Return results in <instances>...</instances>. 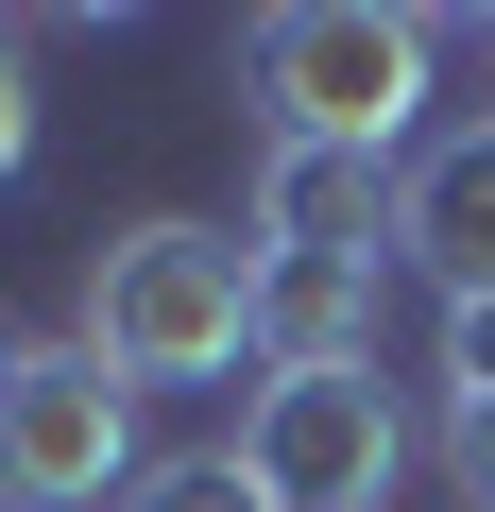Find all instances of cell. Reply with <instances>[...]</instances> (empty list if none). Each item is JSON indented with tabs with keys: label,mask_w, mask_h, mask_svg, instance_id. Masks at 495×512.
Wrapping results in <instances>:
<instances>
[{
	"label": "cell",
	"mask_w": 495,
	"mask_h": 512,
	"mask_svg": "<svg viewBox=\"0 0 495 512\" xmlns=\"http://www.w3.org/2000/svg\"><path fill=\"white\" fill-rule=\"evenodd\" d=\"M427 69H444V18H393V0H274V18H239L257 137H308V154H376V171H410Z\"/></svg>",
	"instance_id": "cell-1"
},
{
	"label": "cell",
	"mask_w": 495,
	"mask_h": 512,
	"mask_svg": "<svg viewBox=\"0 0 495 512\" xmlns=\"http://www.w3.org/2000/svg\"><path fill=\"white\" fill-rule=\"evenodd\" d=\"M69 342H86L120 393L239 376V359H257V239H222V222H120V239L86 256Z\"/></svg>",
	"instance_id": "cell-2"
},
{
	"label": "cell",
	"mask_w": 495,
	"mask_h": 512,
	"mask_svg": "<svg viewBox=\"0 0 495 512\" xmlns=\"http://www.w3.org/2000/svg\"><path fill=\"white\" fill-rule=\"evenodd\" d=\"M393 461H410V427H393L376 359H342V376H257V410H239L257 512H393Z\"/></svg>",
	"instance_id": "cell-3"
},
{
	"label": "cell",
	"mask_w": 495,
	"mask_h": 512,
	"mask_svg": "<svg viewBox=\"0 0 495 512\" xmlns=\"http://www.w3.org/2000/svg\"><path fill=\"white\" fill-rule=\"evenodd\" d=\"M0 495H18V512L137 495V393L86 342H18V376H0Z\"/></svg>",
	"instance_id": "cell-4"
},
{
	"label": "cell",
	"mask_w": 495,
	"mask_h": 512,
	"mask_svg": "<svg viewBox=\"0 0 495 512\" xmlns=\"http://www.w3.org/2000/svg\"><path fill=\"white\" fill-rule=\"evenodd\" d=\"M393 256L444 308H495V120H461V137H427L393 171Z\"/></svg>",
	"instance_id": "cell-5"
},
{
	"label": "cell",
	"mask_w": 495,
	"mask_h": 512,
	"mask_svg": "<svg viewBox=\"0 0 495 512\" xmlns=\"http://www.w3.org/2000/svg\"><path fill=\"white\" fill-rule=\"evenodd\" d=\"M239 239H257V256H393V171H376V154H308V137H257Z\"/></svg>",
	"instance_id": "cell-6"
},
{
	"label": "cell",
	"mask_w": 495,
	"mask_h": 512,
	"mask_svg": "<svg viewBox=\"0 0 495 512\" xmlns=\"http://www.w3.org/2000/svg\"><path fill=\"white\" fill-rule=\"evenodd\" d=\"M257 359L274 376L376 359V256H257Z\"/></svg>",
	"instance_id": "cell-7"
},
{
	"label": "cell",
	"mask_w": 495,
	"mask_h": 512,
	"mask_svg": "<svg viewBox=\"0 0 495 512\" xmlns=\"http://www.w3.org/2000/svg\"><path fill=\"white\" fill-rule=\"evenodd\" d=\"M444 444H461V478L495 512V308H444Z\"/></svg>",
	"instance_id": "cell-8"
},
{
	"label": "cell",
	"mask_w": 495,
	"mask_h": 512,
	"mask_svg": "<svg viewBox=\"0 0 495 512\" xmlns=\"http://www.w3.org/2000/svg\"><path fill=\"white\" fill-rule=\"evenodd\" d=\"M120 512H257V478H239V444H188V461H137Z\"/></svg>",
	"instance_id": "cell-9"
},
{
	"label": "cell",
	"mask_w": 495,
	"mask_h": 512,
	"mask_svg": "<svg viewBox=\"0 0 495 512\" xmlns=\"http://www.w3.org/2000/svg\"><path fill=\"white\" fill-rule=\"evenodd\" d=\"M35 171V18H0V188Z\"/></svg>",
	"instance_id": "cell-10"
},
{
	"label": "cell",
	"mask_w": 495,
	"mask_h": 512,
	"mask_svg": "<svg viewBox=\"0 0 495 512\" xmlns=\"http://www.w3.org/2000/svg\"><path fill=\"white\" fill-rule=\"evenodd\" d=\"M0 376H18V325H0Z\"/></svg>",
	"instance_id": "cell-11"
},
{
	"label": "cell",
	"mask_w": 495,
	"mask_h": 512,
	"mask_svg": "<svg viewBox=\"0 0 495 512\" xmlns=\"http://www.w3.org/2000/svg\"><path fill=\"white\" fill-rule=\"evenodd\" d=\"M478 52H495V18H478Z\"/></svg>",
	"instance_id": "cell-12"
}]
</instances>
